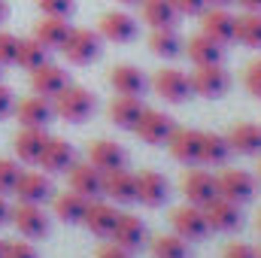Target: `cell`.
I'll use <instances>...</instances> for the list:
<instances>
[{
  "label": "cell",
  "mask_w": 261,
  "mask_h": 258,
  "mask_svg": "<svg viewBox=\"0 0 261 258\" xmlns=\"http://www.w3.org/2000/svg\"><path fill=\"white\" fill-rule=\"evenodd\" d=\"M52 110H55L58 119H64L70 125H82L85 119L94 116L97 100H94V94H91L88 88H82V85H67L58 97H52Z\"/></svg>",
  "instance_id": "1"
},
{
  "label": "cell",
  "mask_w": 261,
  "mask_h": 258,
  "mask_svg": "<svg viewBox=\"0 0 261 258\" xmlns=\"http://www.w3.org/2000/svg\"><path fill=\"white\" fill-rule=\"evenodd\" d=\"M100 34H94V31H88V28H73L70 31V37H67V43L61 46V52H64V58L70 64H91L97 55H100Z\"/></svg>",
  "instance_id": "2"
},
{
  "label": "cell",
  "mask_w": 261,
  "mask_h": 258,
  "mask_svg": "<svg viewBox=\"0 0 261 258\" xmlns=\"http://www.w3.org/2000/svg\"><path fill=\"white\" fill-rule=\"evenodd\" d=\"M152 88H155V94H158L161 100H167V104H182V100H189V94H192V79H189V73H182V70H176V67H164V70L155 73Z\"/></svg>",
  "instance_id": "3"
},
{
  "label": "cell",
  "mask_w": 261,
  "mask_h": 258,
  "mask_svg": "<svg viewBox=\"0 0 261 258\" xmlns=\"http://www.w3.org/2000/svg\"><path fill=\"white\" fill-rule=\"evenodd\" d=\"M200 31L222 46L234 43L237 40V15H231L228 6H210L200 12Z\"/></svg>",
  "instance_id": "4"
},
{
  "label": "cell",
  "mask_w": 261,
  "mask_h": 258,
  "mask_svg": "<svg viewBox=\"0 0 261 258\" xmlns=\"http://www.w3.org/2000/svg\"><path fill=\"white\" fill-rule=\"evenodd\" d=\"M189 79H192V91L200 97H222L231 85V76L225 73L222 64H200L195 67V73Z\"/></svg>",
  "instance_id": "5"
},
{
  "label": "cell",
  "mask_w": 261,
  "mask_h": 258,
  "mask_svg": "<svg viewBox=\"0 0 261 258\" xmlns=\"http://www.w3.org/2000/svg\"><path fill=\"white\" fill-rule=\"evenodd\" d=\"M134 131L140 134L143 143L161 146V143L170 140V134L176 131V125H173V119H170L167 113H161V110H143V116H140V122H137Z\"/></svg>",
  "instance_id": "6"
},
{
  "label": "cell",
  "mask_w": 261,
  "mask_h": 258,
  "mask_svg": "<svg viewBox=\"0 0 261 258\" xmlns=\"http://www.w3.org/2000/svg\"><path fill=\"white\" fill-rule=\"evenodd\" d=\"M97 34L110 43H130L137 37V18L122 12V9H110L100 15L97 21Z\"/></svg>",
  "instance_id": "7"
},
{
  "label": "cell",
  "mask_w": 261,
  "mask_h": 258,
  "mask_svg": "<svg viewBox=\"0 0 261 258\" xmlns=\"http://www.w3.org/2000/svg\"><path fill=\"white\" fill-rule=\"evenodd\" d=\"M88 164H94L100 173H113V170H125L128 164V152L113 143V140H94L88 146Z\"/></svg>",
  "instance_id": "8"
},
{
  "label": "cell",
  "mask_w": 261,
  "mask_h": 258,
  "mask_svg": "<svg viewBox=\"0 0 261 258\" xmlns=\"http://www.w3.org/2000/svg\"><path fill=\"white\" fill-rule=\"evenodd\" d=\"M67 85H70V76L64 73V67L46 61L43 67L31 70V88H34V94H40V97H58Z\"/></svg>",
  "instance_id": "9"
},
{
  "label": "cell",
  "mask_w": 261,
  "mask_h": 258,
  "mask_svg": "<svg viewBox=\"0 0 261 258\" xmlns=\"http://www.w3.org/2000/svg\"><path fill=\"white\" fill-rule=\"evenodd\" d=\"M170 222H173V231H176L182 240H200V237L210 231L206 216H203V207H195V203H186V207L173 210Z\"/></svg>",
  "instance_id": "10"
},
{
  "label": "cell",
  "mask_w": 261,
  "mask_h": 258,
  "mask_svg": "<svg viewBox=\"0 0 261 258\" xmlns=\"http://www.w3.org/2000/svg\"><path fill=\"white\" fill-rule=\"evenodd\" d=\"M12 225L18 228L21 237H31V240L49 234V219H46V213L40 210V203H18V207L12 210Z\"/></svg>",
  "instance_id": "11"
},
{
  "label": "cell",
  "mask_w": 261,
  "mask_h": 258,
  "mask_svg": "<svg viewBox=\"0 0 261 258\" xmlns=\"http://www.w3.org/2000/svg\"><path fill=\"white\" fill-rule=\"evenodd\" d=\"M182 194L189 197V203L195 207H206L213 197H219V183L213 173L206 170H189L182 176Z\"/></svg>",
  "instance_id": "12"
},
{
  "label": "cell",
  "mask_w": 261,
  "mask_h": 258,
  "mask_svg": "<svg viewBox=\"0 0 261 258\" xmlns=\"http://www.w3.org/2000/svg\"><path fill=\"white\" fill-rule=\"evenodd\" d=\"M12 194L18 197V203H43L52 197V183L46 173H37V170H21L18 183Z\"/></svg>",
  "instance_id": "13"
},
{
  "label": "cell",
  "mask_w": 261,
  "mask_h": 258,
  "mask_svg": "<svg viewBox=\"0 0 261 258\" xmlns=\"http://www.w3.org/2000/svg\"><path fill=\"white\" fill-rule=\"evenodd\" d=\"M52 116H55V110H52L49 97L34 94V97H24L21 104H15V119L21 128H46L52 122Z\"/></svg>",
  "instance_id": "14"
},
{
  "label": "cell",
  "mask_w": 261,
  "mask_h": 258,
  "mask_svg": "<svg viewBox=\"0 0 261 258\" xmlns=\"http://www.w3.org/2000/svg\"><path fill=\"white\" fill-rule=\"evenodd\" d=\"M73 164H76L73 146L67 140H61V137H49V143H46V149L40 155V167L46 173H67Z\"/></svg>",
  "instance_id": "15"
},
{
  "label": "cell",
  "mask_w": 261,
  "mask_h": 258,
  "mask_svg": "<svg viewBox=\"0 0 261 258\" xmlns=\"http://www.w3.org/2000/svg\"><path fill=\"white\" fill-rule=\"evenodd\" d=\"M116 222H119V210L113 207V203H107V200H88V210H85V219H82V225L91 231V234H97V237H110L113 234V228H116Z\"/></svg>",
  "instance_id": "16"
},
{
  "label": "cell",
  "mask_w": 261,
  "mask_h": 258,
  "mask_svg": "<svg viewBox=\"0 0 261 258\" xmlns=\"http://www.w3.org/2000/svg\"><path fill=\"white\" fill-rule=\"evenodd\" d=\"M203 216H206L210 228H216V231H234L240 225V203H234L228 197H213L203 207Z\"/></svg>",
  "instance_id": "17"
},
{
  "label": "cell",
  "mask_w": 261,
  "mask_h": 258,
  "mask_svg": "<svg viewBox=\"0 0 261 258\" xmlns=\"http://www.w3.org/2000/svg\"><path fill=\"white\" fill-rule=\"evenodd\" d=\"M216 183H219V197H228L234 203H246L255 194V179L246 170H225Z\"/></svg>",
  "instance_id": "18"
},
{
  "label": "cell",
  "mask_w": 261,
  "mask_h": 258,
  "mask_svg": "<svg viewBox=\"0 0 261 258\" xmlns=\"http://www.w3.org/2000/svg\"><path fill=\"white\" fill-rule=\"evenodd\" d=\"M170 197V183L158 170H143L137 176V200L146 207H161Z\"/></svg>",
  "instance_id": "19"
},
{
  "label": "cell",
  "mask_w": 261,
  "mask_h": 258,
  "mask_svg": "<svg viewBox=\"0 0 261 258\" xmlns=\"http://www.w3.org/2000/svg\"><path fill=\"white\" fill-rule=\"evenodd\" d=\"M70 189L88 200H94L97 194H103V173L94 164H73L70 170Z\"/></svg>",
  "instance_id": "20"
},
{
  "label": "cell",
  "mask_w": 261,
  "mask_h": 258,
  "mask_svg": "<svg viewBox=\"0 0 261 258\" xmlns=\"http://www.w3.org/2000/svg\"><path fill=\"white\" fill-rule=\"evenodd\" d=\"M110 85L119 91V94H125V97H140L143 91H146V73L140 70V67L134 64H116L110 70Z\"/></svg>",
  "instance_id": "21"
},
{
  "label": "cell",
  "mask_w": 261,
  "mask_h": 258,
  "mask_svg": "<svg viewBox=\"0 0 261 258\" xmlns=\"http://www.w3.org/2000/svg\"><path fill=\"white\" fill-rule=\"evenodd\" d=\"M49 143L46 128H21L15 134V155L24 164H40V155Z\"/></svg>",
  "instance_id": "22"
},
{
  "label": "cell",
  "mask_w": 261,
  "mask_h": 258,
  "mask_svg": "<svg viewBox=\"0 0 261 258\" xmlns=\"http://www.w3.org/2000/svg\"><path fill=\"white\" fill-rule=\"evenodd\" d=\"M103 194L110 197V203H130V200H137V176L128 173V170L103 173Z\"/></svg>",
  "instance_id": "23"
},
{
  "label": "cell",
  "mask_w": 261,
  "mask_h": 258,
  "mask_svg": "<svg viewBox=\"0 0 261 258\" xmlns=\"http://www.w3.org/2000/svg\"><path fill=\"white\" fill-rule=\"evenodd\" d=\"M228 146L231 152L240 155H258L261 152V125L255 122H240L228 131Z\"/></svg>",
  "instance_id": "24"
},
{
  "label": "cell",
  "mask_w": 261,
  "mask_h": 258,
  "mask_svg": "<svg viewBox=\"0 0 261 258\" xmlns=\"http://www.w3.org/2000/svg\"><path fill=\"white\" fill-rule=\"evenodd\" d=\"M70 24H67V18H55V15H43L40 21H37V28H34V37L52 52V49H61L67 43V37H70Z\"/></svg>",
  "instance_id": "25"
},
{
  "label": "cell",
  "mask_w": 261,
  "mask_h": 258,
  "mask_svg": "<svg viewBox=\"0 0 261 258\" xmlns=\"http://www.w3.org/2000/svg\"><path fill=\"white\" fill-rule=\"evenodd\" d=\"M143 110H146V107H143L140 97H125V94H119V97L110 104V122L122 131H134L137 122H140V116H143Z\"/></svg>",
  "instance_id": "26"
},
{
  "label": "cell",
  "mask_w": 261,
  "mask_h": 258,
  "mask_svg": "<svg viewBox=\"0 0 261 258\" xmlns=\"http://www.w3.org/2000/svg\"><path fill=\"white\" fill-rule=\"evenodd\" d=\"M140 12H143V21L158 31V28H173L179 12L173 6V0H140Z\"/></svg>",
  "instance_id": "27"
},
{
  "label": "cell",
  "mask_w": 261,
  "mask_h": 258,
  "mask_svg": "<svg viewBox=\"0 0 261 258\" xmlns=\"http://www.w3.org/2000/svg\"><path fill=\"white\" fill-rule=\"evenodd\" d=\"M186 52H189V58H192V64H195V67H200V64H222L225 46H222V43H216L213 37H206V34L200 31V34H195V37L189 40Z\"/></svg>",
  "instance_id": "28"
},
{
  "label": "cell",
  "mask_w": 261,
  "mask_h": 258,
  "mask_svg": "<svg viewBox=\"0 0 261 258\" xmlns=\"http://www.w3.org/2000/svg\"><path fill=\"white\" fill-rule=\"evenodd\" d=\"M122 249H140L143 246V240H146V225L137 219V216H130V213H125V216H119V222H116V228H113V234H110Z\"/></svg>",
  "instance_id": "29"
},
{
  "label": "cell",
  "mask_w": 261,
  "mask_h": 258,
  "mask_svg": "<svg viewBox=\"0 0 261 258\" xmlns=\"http://www.w3.org/2000/svg\"><path fill=\"white\" fill-rule=\"evenodd\" d=\"M197 146H200V131H192V128H176L167 140V149L176 161L182 164H195L197 161Z\"/></svg>",
  "instance_id": "30"
},
{
  "label": "cell",
  "mask_w": 261,
  "mask_h": 258,
  "mask_svg": "<svg viewBox=\"0 0 261 258\" xmlns=\"http://www.w3.org/2000/svg\"><path fill=\"white\" fill-rule=\"evenodd\" d=\"M231 155L228 137L213 134V131H200V146H197V164H225Z\"/></svg>",
  "instance_id": "31"
},
{
  "label": "cell",
  "mask_w": 261,
  "mask_h": 258,
  "mask_svg": "<svg viewBox=\"0 0 261 258\" xmlns=\"http://www.w3.org/2000/svg\"><path fill=\"white\" fill-rule=\"evenodd\" d=\"M85 210H88V197L76 194L73 189L55 197V216H58L61 222H67V225L82 222V219H85Z\"/></svg>",
  "instance_id": "32"
},
{
  "label": "cell",
  "mask_w": 261,
  "mask_h": 258,
  "mask_svg": "<svg viewBox=\"0 0 261 258\" xmlns=\"http://www.w3.org/2000/svg\"><path fill=\"white\" fill-rule=\"evenodd\" d=\"M149 52L158 58H176L182 52V37L176 34V28H158L149 37Z\"/></svg>",
  "instance_id": "33"
},
{
  "label": "cell",
  "mask_w": 261,
  "mask_h": 258,
  "mask_svg": "<svg viewBox=\"0 0 261 258\" xmlns=\"http://www.w3.org/2000/svg\"><path fill=\"white\" fill-rule=\"evenodd\" d=\"M46 61H49V49H46L37 37H28V40L18 43V58H15L18 67H24V70L31 73V70H37V67H43Z\"/></svg>",
  "instance_id": "34"
},
{
  "label": "cell",
  "mask_w": 261,
  "mask_h": 258,
  "mask_svg": "<svg viewBox=\"0 0 261 258\" xmlns=\"http://www.w3.org/2000/svg\"><path fill=\"white\" fill-rule=\"evenodd\" d=\"M237 40L249 49H261V12H243L237 18Z\"/></svg>",
  "instance_id": "35"
},
{
  "label": "cell",
  "mask_w": 261,
  "mask_h": 258,
  "mask_svg": "<svg viewBox=\"0 0 261 258\" xmlns=\"http://www.w3.org/2000/svg\"><path fill=\"white\" fill-rule=\"evenodd\" d=\"M152 255L155 258H186L189 246L179 234H158L152 240Z\"/></svg>",
  "instance_id": "36"
},
{
  "label": "cell",
  "mask_w": 261,
  "mask_h": 258,
  "mask_svg": "<svg viewBox=\"0 0 261 258\" xmlns=\"http://www.w3.org/2000/svg\"><path fill=\"white\" fill-rule=\"evenodd\" d=\"M18 176H21V164L12 158H0V194H12Z\"/></svg>",
  "instance_id": "37"
},
{
  "label": "cell",
  "mask_w": 261,
  "mask_h": 258,
  "mask_svg": "<svg viewBox=\"0 0 261 258\" xmlns=\"http://www.w3.org/2000/svg\"><path fill=\"white\" fill-rule=\"evenodd\" d=\"M18 37L9 34V31H0V64H15L18 58Z\"/></svg>",
  "instance_id": "38"
},
{
  "label": "cell",
  "mask_w": 261,
  "mask_h": 258,
  "mask_svg": "<svg viewBox=\"0 0 261 258\" xmlns=\"http://www.w3.org/2000/svg\"><path fill=\"white\" fill-rule=\"evenodd\" d=\"M43 15H55V18H67L73 12V0H37Z\"/></svg>",
  "instance_id": "39"
},
{
  "label": "cell",
  "mask_w": 261,
  "mask_h": 258,
  "mask_svg": "<svg viewBox=\"0 0 261 258\" xmlns=\"http://www.w3.org/2000/svg\"><path fill=\"white\" fill-rule=\"evenodd\" d=\"M243 85H246V91H249L252 97H261V58H255L252 64L246 67V73H243Z\"/></svg>",
  "instance_id": "40"
},
{
  "label": "cell",
  "mask_w": 261,
  "mask_h": 258,
  "mask_svg": "<svg viewBox=\"0 0 261 258\" xmlns=\"http://www.w3.org/2000/svg\"><path fill=\"white\" fill-rule=\"evenodd\" d=\"M3 258H37V252L24 240H3Z\"/></svg>",
  "instance_id": "41"
},
{
  "label": "cell",
  "mask_w": 261,
  "mask_h": 258,
  "mask_svg": "<svg viewBox=\"0 0 261 258\" xmlns=\"http://www.w3.org/2000/svg\"><path fill=\"white\" fill-rule=\"evenodd\" d=\"M173 6H176L179 15H200L210 3L206 0H173Z\"/></svg>",
  "instance_id": "42"
},
{
  "label": "cell",
  "mask_w": 261,
  "mask_h": 258,
  "mask_svg": "<svg viewBox=\"0 0 261 258\" xmlns=\"http://www.w3.org/2000/svg\"><path fill=\"white\" fill-rule=\"evenodd\" d=\"M15 113V94L0 82V119H6V116H12Z\"/></svg>",
  "instance_id": "43"
},
{
  "label": "cell",
  "mask_w": 261,
  "mask_h": 258,
  "mask_svg": "<svg viewBox=\"0 0 261 258\" xmlns=\"http://www.w3.org/2000/svg\"><path fill=\"white\" fill-rule=\"evenodd\" d=\"M225 258H258V255H255V249L246 246V243H231V246L225 249Z\"/></svg>",
  "instance_id": "44"
},
{
  "label": "cell",
  "mask_w": 261,
  "mask_h": 258,
  "mask_svg": "<svg viewBox=\"0 0 261 258\" xmlns=\"http://www.w3.org/2000/svg\"><path fill=\"white\" fill-rule=\"evenodd\" d=\"M97 258H130V252L122 249L119 243H110V246H100L97 249Z\"/></svg>",
  "instance_id": "45"
},
{
  "label": "cell",
  "mask_w": 261,
  "mask_h": 258,
  "mask_svg": "<svg viewBox=\"0 0 261 258\" xmlns=\"http://www.w3.org/2000/svg\"><path fill=\"white\" fill-rule=\"evenodd\" d=\"M12 222V207L6 203V197L0 194V225H9Z\"/></svg>",
  "instance_id": "46"
},
{
  "label": "cell",
  "mask_w": 261,
  "mask_h": 258,
  "mask_svg": "<svg viewBox=\"0 0 261 258\" xmlns=\"http://www.w3.org/2000/svg\"><path fill=\"white\" fill-rule=\"evenodd\" d=\"M237 6H243L246 12H261V0H234Z\"/></svg>",
  "instance_id": "47"
},
{
  "label": "cell",
  "mask_w": 261,
  "mask_h": 258,
  "mask_svg": "<svg viewBox=\"0 0 261 258\" xmlns=\"http://www.w3.org/2000/svg\"><path fill=\"white\" fill-rule=\"evenodd\" d=\"M6 15H9V6H6V0H0V24L6 21Z\"/></svg>",
  "instance_id": "48"
},
{
  "label": "cell",
  "mask_w": 261,
  "mask_h": 258,
  "mask_svg": "<svg viewBox=\"0 0 261 258\" xmlns=\"http://www.w3.org/2000/svg\"><path fill=\"white\" fill-rule=\"evenodd\" d=\"M210 6H228V3H234V0H206Z\"/></svg>",
  "instance_id": "49"
},
{
  "label": "cell",
  "mask_w": 261,
  "mask_h": 258,
  "mask_svg": "<svg viewBox=\"0 0 261 258\" xmlns=\"http://www.w3.org/2000/svg\"><path fill=\"white\" fill-rule=\"evenodd\" d=\"M119 3H125V6H134V3H140V0H119Z\"/></svg>",
  "instance_id": "50"
},
{
  "label": "cell",
  "mask_w": 261,
  "mask_h": 258,
  "mask_svg": "<svg viewBox=\"0 0 261 258\" xmlns=\"http://www.w3.org/2000/svg\"><path fill=\"white\" fill-rule=\"evenodd\" d=\"M0 258H3V240H0Z\"/></svg>",
  "instance_id": "51"
},
{
  "label": "cell",
  "mask_w": 261,
  "mask_h": 258,
  "mask_svg": "<svg viewBox=\"0 0 261 258\" xmlns=\"http://www.w3.org/2000/svg\"><path fill=\"white\" fill-rule=\"evenodd\" d=\"M258 228H261V216H258Z\"/></svg>",
  "instance_id": "52"
},
{
  "label": "cell",
  "mask_w": 261,
  "mask_h": 258,
  "mask_svg": "<svg viewBox=\"0 0 261 258\" xmlns=\"http://www.w3.org/2000/svg\"><path fill=\"white\" fill-rule=\"evenodd\" d=\"M258 176H261V167H258Z\"/></svg>",
  "instance_id": "53"
},
{
  "label": "cell",
  "mask_w": 261,
  "mask_h": 258,
  "mask_svg": "<svg viewBox=\"0 0 261 258\" xmlns=\"http://www.w3.org/2000/svg\"><path fill=\"white\" fill-rule=\"evenodd\" d=\"M0 67H3V64H0Z\"/></svg>",
  "instance_id": "54"
}]
</instances>
